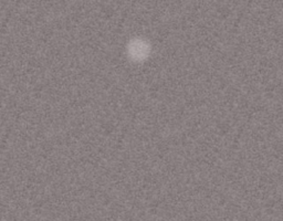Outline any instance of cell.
Listing matches in <instances>:
<instances>
[{"label": "cell", "mask_w": 283, "mask_h": 221, "mask_svg": "<svg viewBox=\"0 0 283 221\" xmlns=\"http://www.w3.org/2000/svg\"><path fill=\"white\" fill-rule=\"evenodd\" d=\"M129 52L135 61H143L147 58L149 53V45L143 40L136 39L131 42Z\"/></svg>", "instance_id": "6da1fadb"}]
</instances>
